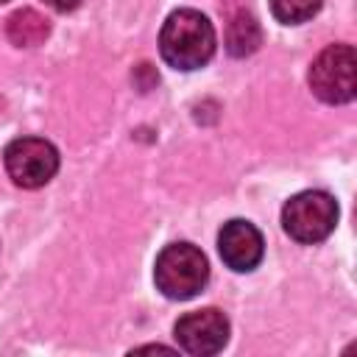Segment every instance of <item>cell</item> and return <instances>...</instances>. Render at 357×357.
Instances as JSON below:
<instances>
[{
  "label": "cell",
  "instance_id": "6",
  "mask_svg": "<svg viewBox=\"0 0 357 357\" xmlns=\"http://www.w3.org/2000/svg\"><path fill=\"white\" fill-rule=\"evenodd\" d=\"M176 340L184 351L206 357V354H218L226 340H229V321L220 310L206 307L198 312H187L176 321Z\"/></svg>",
  "mask_w": 357,
  "mask_h": 357
},
{
  "label": "cell",
  "instance_id": "8",
  "mask_svg": "<svg viewBox=\"0 0 357 357\" xmlns=\"http://www.w3.org/2000/svg\"><path fill=\"white\" fill-rule=\"evenodd\" d=\"M47 33H50L47 17H42L33 8H20L6 22V36L17 47H36V45H42L47 39Z\"/></svg>",
  "mask_w": 357,
  "mask_h": 357
},
{
  "label": "cell",
  "instance_id": "12",
  "mask_svg": "<svg viewBox=\"0 0 357 357\" xmlns=\"http://www.w3.org/2000/svg\"><path fill=\"white\" fill-rule=\"evenodd\" d=\"M3 3H8V0H0V6H3Z\"/></svg>",
  "mask_w": 357,
  "mask_h": 357
},
{
  "label": "cell",
  "instance_id": "4",
  "mask_svg": "<svg viewBox=\"0 0 357 357\" xmlns=\"http://www.w3.org/2000/svg\"><path fill=\"white\" fill-rule=\"evenodd\" d=\"M335 223H337V204L329 192L321 190L298 192L282 209V226L298 243H318L329 237Z\"/></svg>",
  "mask_w": 357,
  "mask_h": 357
},
{
  "label": "cell",
  "instance_id": "11",
  "mask_svg": "<svg viewBox=\"0 0 357 357\" xmlns=\"http://www.w3.org/2000/svg\"><path fill=\"white\" fill-rule=\"evenodd\" d=\"M50 8H56V11H73V8H78L84 0H45Z\"/></svg>",
  "mask_w": 357,
  "mask_h": 357
},
{
  "label": "cell",
  "instance_id": "5",
  "mask_svg": "<svg viewBox=\"0 0 357 357\" xmlns=\"http://www.w3.org/2000/svg\"><path fill=\"white\" fill-rule=\"evenodd\" d=\"M6 170L14 184L25 190H36L47 184L59 170V153L47 139L39 137H20L6 148Z\"/></svg>",
  "mask_w": 357,
  "mask_h": 357
},
{
  "label": "cell",
  "instance_id": "7",
  "mask_svg": "<svg viewBox=\"0 0 357 357\" xmlns=\"http://www.w3.org/2000/svg\"><path fill=\"white\" fill-rule=\"evenodd\" d=\"M218 251H220V259L231 271L248 273V271H254L259 265L265 243H262V234L257 231L254 223H248V220H229L220 229V234H218Z\"/></svg>",
  "mask_w": 357,
  "mask_h": 357
},
{
  "label": "cell",
  "instance_id": "10",
  "mask_svg": "<svg viewBox=\"0 0 357 357\" xmlns=\"http://www.w3.org/2000/svg\"><path fill=\"white\" fill-rule=\"evenodd\" d=\"M318 8H321V0H271L273 17L284 25L307 22L318 14Z\"/></svg>",
  "mask_w": 357,
  "mask_h": 357
},
{
  "label": "cell",
  "instance_id": "3",
  "mask_svg": "<svg viewBox=\"0 0 357 357\" xmlns=\"http://www.w3.org/2000/svg\"><path fill=\"white\" fill-rule=\"evenodd\" d=\"M310 89L324 103H349L357 92V59L351 45H329L310 67Z\"/></svg>",
  "mask_w": 357,
  "mask_h": 357
},
{
  "label": "cell",
  "instance_id": "2",
  "mask_svg": "<svg viewBox=\"0 0 357 357\" xmlns=\"http://www.w3.org/2000/svg\"><path fill=\"white\" fill-rule=\"evenodd\" d=\"M153 279L167 298L187 301L204 290L209 279V265L201 248H195L192 243H170L156 257Z\"/></svg>",
  "mask_w": 357,
  "mask_h": 357
},
{
  "label": "cell",
  "instance_id": "9",
  "mask_svg": "<svg viewBox=\"0 0 357 357\" xmlns=\"http://www.w3.org/2000/svg\"><path fill=\"white\" fill-rule=\"evenodd\" d=\"M262 42L259 22L248 11H237L226 25V50L231 56H251Z\"/></svg>",
  "mask_w": 357,
  "mask_h": 357
},
{
  "label": "cell",
  "instance_id": "1",
  "mask_svg": "<svg viewBox=\"0 0 357 357\" xmlns=\"http://www.w3.org/2000/svg\"><path fill=\"white\" fill-rule=\"evenodd\" d=\"M159 53L176 70H198L215 53V28L195 8L173 11L159 33Z\"/></svg>",
  "mask_w": 357,
  "mask_h": 357
}]
</instances>
